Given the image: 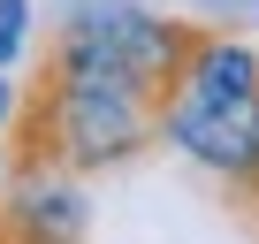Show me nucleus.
I'll return each instance as SVG.
<instances>
[{
	"label": "nucleus",
	"instance_id": "1",
	"mask_svg": "<svg viewBox=\"0 0 259 244\" xmlns=\"http://www.w3.org/2000/svg\"><path fill=\"white\" fill-rule=\"evenodd\" d=\"M16 153L8 168H61V176H92V168H122L160 138V92L138 76H114L69 54L38 61V84L16 99L8 114Z\"/></svg>",
	"mask_w": 259,
	"mask_h": 244
},
{
	"label": "nucleus",
	"instance_id": "2",
	"mask_svg": "<svg viewBox=\"0 0 259 244\" xmlns=\"http://www.w3.org/2000/svg\"><path fill=\"white\" fill-rule=\"evenodd\" d=\"M160 138L221 176L236 198H259V46L229 31H198L160 92Z\"/></svg>",
	"mask_w": 259,
	"mask_h": 244
},
{
	"label": "nucleus",
	"instance_id": "3",
	"mask_svg": "<svg viewBox=\"0 0 259 244\" xmlns=\"http://www.w3.org/2000/svg\"><path fill=\"white\" fill-rule=\"evenodd\" d=\"M183 46H191V23H176V16H153L138 0H84V8L61 16L46 54H69V61H92V69H114V76L168 92Z\"/></svg>",
	"mask_w": 259,
	"mask_h": 244
},
{
	"label": "nucleus",
	"instance_id": "4",
	"mask_svg": "<svg viewBox=\"0 0 259 244\" xmlns=\"http://www.w3.org/2000/svg\"><path fill=\"white\" fill-rule=\"evenodd\" d=\"M0 244H84V191L61 168H8Z\"/></svg>",
	"mask_w": 259,
	"mask_h": 244
},
{
	"label": "nucleus",
	"instance_id": "5",
	"mask_svg": "<svg viewBox=\"0 0 259 244\" xmlns=\"http://www.w3.org/2000/svg\"><path fill=\"white\" fill-rule=\"evenodd\" d=\"M31 38V0H0V69H8Z\"/></svg>",
	"mask_w": 259,
	"mask_h": 244
},
{
	"label": "nucleus",
	"instance_id": "6",
	"mask_svg": "<svg viewBox=\"0 0 259 244\" xmlns=\"http://www.w3.org/2000/svg\"><path fill=\"white\" fill-rule=\"evenodd\" d=\"M8 114H16V84L0 76V122H8Z\"/></svg>",
	"mask_w": 259,
	"mask_h": 244
}]
</instances>
